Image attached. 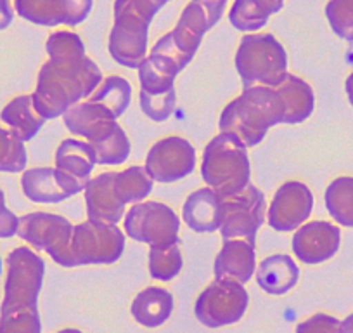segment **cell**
Returning a JSON list of instances; mask_svg holds the SVG:
<instances>
[{
	"label": "cell",
	"instance_id": "cell-42",
	"mask_svg": "<svg viewBox=\"0 0 353 333\" xmlns=\"http://www.w3.org/2000/svg\"><path fill=\"white\" fill-rule=\"evenodd\" d=\"M19 217L6 205V193L0 188V238H12L18 234Z\"/></svg>",
	"mask_w": 353,
	"mask_h": 333
},
{
	"label": "cell",
	"instance_id": "cell-14",
	"mask_svg": "<svg viewBox=\"0 0 353 333\" xmlns=\"http://www.w3.org/2000/svg\"><path fill=\"white\" fill-rule=\"evenodd\" d=\"M85 184L57 166L26 169L21 175L23 193L33 203H61L83 191Z\"/></svg>",
	"mask_w": 353,
	"mask_h": 333
},
{
	"label": "cell",
	"instance_id": "cell-11",
	"mask_svg": "<svg viewBox=\"0 0 353 333\" xmlns=\"http://www.w3.org/2000/svg\"><path fill=\"white\" fill-rule=\"evenodd\" d=\"M196 160V149L188 139L181 135H168L149 148L144 166L152 181L170 184L192 174Z\"/></svg>",
	"mask_w": 353,
	"mask_h": 333
},
{
	"label": "cell",
	"instance_id": "cell-25",
	"mask_svg": "<svg viewBox=\"0 0 353 333\" xmlns=\"http://www.w3.org/2000/svg\"><path fill=\"white\" fill-rule=\"evenodd\" d=\"M284 0H234L229 21L236 30L256 33L267 25L269 18L283 9Z\"/></svg>",
	"mask_w": 353,
	"mask_h": 333
},
{
	"label": "cell",
	"instance_id": "cell-2",
	"mask_svg": "<svg viewBox=\"0 0 353 333\" xmlns=\"http://www.w3.org/2000/svg\"><path fill=\"white\" fill-rule=\"evenodd\" d=\"M283 101L274 87L250 86L223 108L219 127L246 148H253L263 141L270 127L283 124Z\"/></svg>",
	"mask_w": 353,
	"mask_h": 333
},
{
	"label": "cell",
	"instance_id": "cell-43",
	"mask_svg": "<svg viewBox=\"0 0 353 333\" xmlns=\"http://www.w3.org/2000/svg\"><path fill=\"white\" fill-rule=\"evenodd\" d=\"M14 19V6L11 0H0V32L9 28V25Z\"/></svg>",
	"mask_w": 353,
	"mask_h": 333
},
{
	"label": "cell",
	"instance_id": "cell-41",
	"mask_svg": "<svg viewBox=\"0 0 353 333\" xmlns=\"http://www.w3.org/2000/svg\"><path fill=\"white\" fill-rule=\"evenodd\" d=\"M339 319L327 312H317L305 321L298 323L296 333H338Z\"/></svg>",
	"mask_w": 353,
	"mask_h": 333
},
{
	"label": "cell",
	"instance_id": "cell-12",
	"mask_svg": "<svg viewBox=\"0 0 353 333\" xmlns=\"http://www.w3.org/2000/svg\"><path fill=\"white\" fill-rule=\"evenodd\" d=\"M229 0H191L172 30L173 42L185 54L194 56L201 40L223 16Z\"/></svg>",
	"mask_w": 353,
	"mask_h": 333
},
{
	"label": "cell",
	"instance_id": "cell-35",
	"mask_svg": "<svg viewBox=\"0 0 353 333\" xmlns=\"http://www.w3.org/2000/svg\"><path fill=\"white\" fill-rule=\"evenodd\" d=\"M26 163H28V151L25 142L9 129L0 127V172L6 174L25 172Z\"/></svg>",
	"mask_w": 353,
	"mask_h": 333
},
{
	"label": "cell",
	"instance_id": "cell-15",
	"mask_svg": "<svg viewBox=\"0 0 353 333\" xmlns=\"http://www.w3.org/2000/svg\"><path fill=\"white\" fill-rule=\"evenodd\" d=\"M341 231L327 220H312L296 229L293 236V254L308 266L322 264L332 259L339 250Z\"/></svg>",
	"mask_w": 353,
	"mask_h": 333
},
{
	"label": "cell",
	"instance_id": "cell-23",
	"mask_svg": "<svg viewBox=\"0 0 353 333\" xmlns=\"http://www.w3.org/2000/svg\"><path fill=\"white\" fill-rule=\"evenodd\" d=\"M0 120L4 122L9 131L18 135L23 142L32 141L47 122L35 110L32 94H21L9 101L0 111Z\"/></svg>",
	"mask_w": 353,
	"mask_h": 333
},
{
	"label": "cell",
	"instance_id": "cell-8",
	"mask_svg": "<svg viewBox=\"0 0 353 333\" xmlns=\"http://www.w3.org/2000/svg\"><path fill=\"white\" fill-rule=\"evenodd\" d=\"M123 229L128 238L149 247H168L179 243L181 217L166 203L149 200L128 209L123 217Z\"/></svg>",
	"mask_w": 353,
	"mask_h": 333
},
{
	"label": "cell",
	"instance_id": "cell-5",
	"mask_svg": "<svg viewBox=\"0 0 353 333\" xmlns=\"http://www.w3.org/2000/svg\"><path fill=\"white\" fill-rule=\"evenodd\" d=\"M236 70L244 87H276L288 71V53L272 33H246L236 50Z\"/></svg>",
	"mask_w": 353,
	"mask_h": 333
},
{
	"label": "cell",
	"instance_id": "cell-39",
	"mask_svg": "<svg viewBox=\"0 0 353 333\" xmlns=\"http://www.w3.org/2000/svg\"><path fill=\"white\" fill-rule=\"evenodd\" d=\"M0 333H42L39 309L0 316Z\"/></svg>",
	"mask_w": 353,
	"mask_h": 333
},
{
	"label": "cell",
	"instance_id": "cell-32",
	"mask_svg": "<svg viewBox=\"0 0 353 333\" xmlns=\"http://www.w3.org/2000/svg\"><path fill=\"white\" fill-rule=\"evenodd\" d=\"M184 267L179 243L168 247H151L149 250V274L158 281H172Z\"/></svg>",
	"mask_w": 353,
	"mask_h": 333
},
{
	"label": "cell",
	"instance_id": "cell-22",
	"mask_svg": "<svg viewBox=\"0 0 353 333\" xmlns=\"http://www.w3.org/2000/svg\"><path fill=\"white\" fill-rule=\"evenodd\" d=\"M173 305L175 301L172 292L163 287H148L135 295L130 312L139 325L145 328H158L168 321Z\"/></svg>",
	"mask_w": 353,
	"mask_h": 333
},
{
	"label": "cell",
	"instance_id": "cell-44",
	"mask_svg": "<svg viewBox=\"0 0 353 333\" xmlns=\"http://www.w3.org/2000/svg\"><path fill=\"white\" fill-rule=\"evenodd\" d=\"M139 2H141L142 6H144L145 9H148V11H151L152 15H158V11L159 9L163 8V6H166L170 2V0H139Z\"/></svg>",
	"mask_w": 353,
	"mask_h": 333
},
{
	"label": "cell",
	"instance_id": "cell-3",
	"mask_svg": "<svg viewBox=\"0 0 353 333\" xmlns=\"http://www.w3.org/2000/svg\"><path fill=\"white\" fill-rule=\"evenodd\" d=\"M123 231L117 224L85 220L74 224L70 236L47 250L50 259L63 267L114 264L125 250Z\"/></svg>",
	"mask_w": 353,
	"mask_h": 333
},
{
	"label": "cell",
	"instance_id": "cell-36",
	"mask_svg": "<svg viewBox=\"0 0 353 333\" xmlns=\"http://www.w3.org/2000/svg\"><path fill=\"white\" fill-rule=\"evenodd\" d=\"M325 18L339 39H353V0H329Z\"/></svg>",
	"mask_w": 353,
	"mask_h": 333
},
{
	"label": "cell",
	"instance_id": "cell-45",
	"mask_svg": "<svg viewBox=\"0 0 353 333\" xmlns=\"http://www.w3.org/2000/svg\"><path fill=\"white\" fill-rule=\"evenodd\" d=\"M338 333H353V312L350 316H346V318L339 323Z\"/></svg>",
	"mask_w": 353,
	"mask_h": 333
},
{
	"label": "cell",
	"instance_id": "cell-6",
	"mask_svg": "<svg viewBox=\"0 0 353 333\" xmlns=\"http://www.w3.org/2000/svg\"><path fill=\"white\" fill-rule=\"evenodd\" d=\"M113 11L114 25L108 49L118 64L137 70L139 64L148 57L149 26L154 15L139 0H114Z\"/></svg>",
	"mask_w": 353,
	"mask_h": 333
},
{
	"label": "cell",
	"instance_id": "cell-1",
	"mask_svg": "<svg viewBox=\"0 0 353 333\" xmlns=\"http://www.w3.org/2000/svg\"><path fill=\"white\" fill-rule=\"evenodd\" d=\"M99 64L88 56L77 61L47 59L33 91V104L46 120L59 118L80 101L88 99L103 82Z\"/></svg>",
	"mask_w": 353,
	"mask_h": 333
},
{
	"label": "cell",
	"instance_id": "cell-24",
	"mask_svg": "<svg viewBox=\"0 0 353 333\" xmlns=\"http://www.w3.org/2000/svg\"><path fill=\"white\" fill-rule=\"evenodd\" d=\"M87 141L92 144L99 165H121L130 156V139L117 120L101 127Z\"/></svg>",
	"mask_w": 353,
	"mask_h": 333
},
{
	"label": "cell",
	"instance_id": "cell-30",
	"mask_svg": "<svg viewBox=\"0 0 353 333\" xmlns=\"http://www.w3.org/2000/svg\"><path fill=\"white\" fill-rule=\"evenodd\" d=\"M154 181L145 171L144 165H132L127 166L125 171L117 172V179H114V189L117 195L120 196L121 202L127 203H141L149 196L152 191Z\"/></svg>",
	"mask_w": 353,
	"mask_h": 333
},
{
	"label": "cell",
	"instance_id": "cell-46",
	"mask_svg": "<svg viewBox=\"0 0 353 333\" xmlns=\"http://www.w3.org/2000/svg\"><path fill=\"white\" fill-rule=\"evenodd\" d=\"M345 91H346V96H348L350 104H352V106H353V71L348 75V78H346Z\"/></svg>",
	"mask_w": 353,
	"mask_h": 333
},
{
	"label": "cell",
	"instance_id": "cell-48",
	"mask_svg": "<svg viewBox=\"0 0 353 333\" xmlns=\"http://www.w3.org/2000/svg\"><path fill=\"white\" fill-rule=\"evenodd\" d=\"M56 333H83V332H81V330H78V328H63V330H59V332H56Z\"/></svg>",
	"mask_w": 353,
	"mask_h": 333
},
{
	"label": "cell",
	"instance_id": "cell-33",
	"mask_svg": "<svg viewBox=\"0 0 353 333\" xmlns=\"http://www.w3.org/2000/svg\"><path fill=\"white\" fill-rule=\"evenodd\" d=\"M14 12L19 18L40 26H57L61 21L59 0H12Z\"/></svg>",
	"mask_w": 353,
	"mask_h": 333
},
{
	"label": "cell",
	"instance_id": "cell-7",
	"mask_svg": "<svg viewBox=\"0 0 353 333\" xmlns=\"http://www.w3.org/2000/svg\"><path fill=\"white\" fill-rule=\"evenodd\" d=\"M8 274L0 316L39 309V295L46 276V263L30 247H16L8 256Z\"/></svg>",
	"mask_w": 353,
	"mask_h": 333
},
{
	"label": "cell",
	"instance_id": "cell-29",
	"mask_svg": "<svg viewBox=\"0 0 353 333\" xmlns=\"http://www.w3.org/2000/svg\"><path fill=\"white\" fill-rule=\"evenodd\" d=\"M329 216L345 227H353V178L341 175L331 181L324 193Z\"/></svg>",
	"mask_w": 353,
	"mask_h": 333
},
{
	"label": "cell",
	"instance_id": "cell-38",
	"mask_svg": "<svg viewBox=\"0 0 353 333\" xmlns=\"http://www.w3.org/2000/svg\"><path fill=\"white\" fill-rule=\"evenodd\" d=\"M139 104H141V110L144 111L145 117L151 118L152 122H165L175 111L176 93L173 89L170 93L152 96V94H148L145 91L141 89V93H139Z\"/></svg>",
	"mask_w": 353,
	"mask_h": 333
},
{
	"label": "cell",
	"instance_id": "cell-17",
	"mask_svg": "<svg viewBox=\"0 0 353 333\" xmlns=\"http://www.w3.org/2000/svg\"><path fill=\"white\" fill-rule=\"evenodd\" d=\"M215 278L236 283H248L256 273V254L254 240L251 238H234L223 240V247L215 257Z\"/></svg>",
	"mask_w": 353,
	"mask_h": 333
},
{
	"label": "cell",
	"instance_id": "cell-47",
	"mask_svg": "<svg viewBox=\"0 0 353 333\" xmlns=\"http://www.w3.org/2000/svg\"><path fill=\"white\" fill-rule=\"evenodd\" d=\"M348 50H346V63L350 64V66H353V39L348 40Z\"/></svg>",
	"mask_w": 353,
	"mask_h": 333
},
{
	"label": "cell",
	"instance_id": "cell-34",
	"mask_svg": "<svg viewBox=\"0 0 353 333\" xmlns=\"http://www.w3.org/2000/svg\"><path fill=\"white\" fill-rule=\"evenodd\" d=\"M49 59L54 61H77L85 57L83 39L73 30H56L46 42Z\"/></svg>",
	"mask_w": 353,
	"mask_h": 333
},
{
	"label": "cell",
	"instance_id": "cell-28",
	"mask_svg": "<svg viewBox=\"0 0 353 333\" xmlns=\"http://www.w3.org/2000/svg\"><path fill=\"white\" fill-rule=\"evenodd\" d=\"M92 103L99 104L104 110L110 111L114 118H120L128 110L132 101L130 82L121 75H110L101 82L96 93L88 97Z\"/></svg>",
	"mask_w": 353,
	"mask_h": 333
},
{
	"label": "cell",
	"instance_id": "cell-27",
	"mask_svg": "<svg viewBox=\"0 0 353 333\" xmlns=\"http://www.w3.org/2000/svg\"><path fill=\"white\" fill-rule=\"evenodd\" d=\"M63 120L71 134L88 139L92 137L101 127H104L110 122H114L117 118L99 104L92 103L90 99H85L71 106L63 115Z\"/></svg>",
	"mask_w": 353,
	"mask_h": 333
},
{
	"label": "cell",
	"instance_id": "cell-4",
	"mask_svg": "<svg viewBox=\"0 0 353 333\" xmlns=\"http://www.w3.org/2000/svg\"><path fill=\"white\" fill-rule=\"evenodd\" d=\"M201 175L206 186L220 196L243 191L251 179L248 148L230 134H216L206 144L201 160Z\"/></svg>",
	"mask_w": 353,
	"mask_h": 333
},
{
	"label": "cell",
	"instance_id": "cell-40",
	"mask_svg": "<svg viewBox=\"0 0 353 333\" xmlns=\"http://www.w3.org/2000/svg\"><path fill=\"white\" fill-rule=\"evenodd\" d=\"M61 21L66 26H78L88 18L94 0H59Z\"/></svg>",
	"mask_w": 353,
	"mask_h": 333
},
{
	"label": "cell",
	"instance_id": "cell-9",
	"mask_svg": "<svg viewBox=\"0 0 353 333\" xmlns=\"http://www.w3.org/2000/svg\"><path fill=\"white\" fill-rule=\"evenodd\" d=\"M250 305L244 285L229 280H215L199 294L194 304V314L206 328H223L236 325L246 314Z\"/></svg>",
	"mask_w": 353,
	"mask_h": 333
},
{
	"label": "cell",
	"instance_id": "cell-26",
	"mask_svg": "<svg viewBox=\"0 0 353 333\" xmlns=\"http://www.w3.org/2000/svg\"><path fill=\"white\" fill-rule=\"evenodd\" d=\"M96 165V151L88 141L64 139L57 146L56 166L80 181H88V175L92 174Z\"/></svg>",
	"mask_w": 353,
	"mask_h": 333
},
{
	"label": "cell",
	"instance_id": "cell-49",
	"mask_svg": "<svg viewBox=\"0 0 353 333\" xmlns=\"http://www.w3.org/2000/svg\"><path fill=\"white\" fill-rule=\"evenodd\" d=\"M0 274H2V257H0Z\"/></svg>",
	"mask_w": 353,
	"mask_h": 333
},
{
	"label": "cell",
	"instance_id": "cell-21",
	"mask_svg": "<svg viewBox=\"0 0 353 333\" xmlns=\"http://www.w3.org/2000/svg\"><path fill=\"white\" fill-rule=\"evenodd\" d=\"M220 195L206 186L188 196L182 207V219L196 233H213L220 229Z\"/></svg>",
	"mask_w": 353,
	"mask_h": 333
},
{
	"label": "cell",
	"instance_id": "cell-37",
	"mask_svg": "<svg viewBox=\"0 0 353 333\" xmlns=\"http://www.w3.org/2000/svg\"><path fill=\"white\" fill-rule=\"evenodd\" d=\"M137 73L139 82H141V89L145 91L148 94H152V96L170 93V91L175 89V78L159 70V68L149 59V56L139 64Z\"/></svg>",
	"mask_w": 353,
	"mask_h": 333
},
{
	"label": "cell",
	"instance_id": "cell-31",
	"mask_svg": "<svg viewBox=\"0 0 353 333\" xmlns=\"http://www.w3.org/2000/svg\"><path fill=\"white\" fill-rule=\"evenodd\" d=\"M149 59L156 64L161 71H165L170 77L176 78V75L181 73L185 66L192 61L191 54L182 53L176 44L173 42L172 32L165 33L163 37H159L154 42V46L149 50Z\"/></svg>",
	"mask_w": 353,
	"mask_h": 333
},
{
	"label": "cell",
	"instance_id": "cell-19",
	"mask_svg": "<svg viewBox=\"0 0 353 333\" xmlns=\"http://www.w3.org/2000/svg\"><path fill=\"white\" fill-rule=\"evenodd\" d=\"M276 93L279 94L284 106L283 124L296 125L310 118L315 110V94L312 86L305 78L298 75L288 73L283 80L277 84Z\"/></svg>",
	"mask_w": 353,
	"mask_h": 333
},
{
	"label": "cell",
	"instance_id": "cell-20",
	"mask_svg": "<svg viewBox=\"0 0 353 333\" xmlns=\"http://www.w3.org/2000/svg\"><path fill=\"white\" fill-rule=\"evenodd\" d=\"M300 280V267L288 254H274L265 257L256 267V283L265 294L286 295Z\"/></svg>",
	"mask_w": 353,
	"mask_h": 333
},
{
	"label": "cell",
	"instance_id": "cell-13",
	"mask_svg": "<svg viewBox=\"0 0 353 333\" xmlns=\"http://www.w3.org/2000/svg\"><path fill=\"white\" fill-rule=\"evenodd\" d=\"M314 209V193L305 182L288 181L279 186L267 209V222L279 233L303 226Z\"/></svg>",
	"mask_w": 353,
	"mask_h": 333
},
{
	"label": "cell",
	"instance_id": "cell-16",
	"mask_svg": "<svg viewBox=\"0 0 353 333\" xmlns=\"http://www.w3.org/2000/svg\"><path fill=\"white\" fill-rule=\"evenodd\" d=\"M114 179H117V172L108 171L88 179L85 184V205H87V213L90 220L117 224L120 222L121 217H125L127 205L117 195Z\"/></svg>",
	"mask_w": 353,
	"mask_h": 333
},
{
	"label": "cell",
	"instance_id": "cell-10",
	"mask_svg": "<svg viewBox=\"0 0 353 333\" xmlns=\"http://www.w3.org/2000/svg\"><path fill=\"white\" fill-rule=\"evenodd\" d=\"M220 233L223 240L251 238L254 240L258 229L267 220V200L253 184L230 196H220Z\"/></svg>",
	"mask_w": 353,
	"mask_h": 333
},
{
	"label": "cell",
	"instance_id": "cell-18",
	"mask_svg": "<svg viewBox=\"0 0 353 333\" xmlns=\"http://www.w3.org/2000/svg\"><path fill=\"white\" fill-rule=\"evenodd\" d=\"M74 224L52 212H30L19 217L18 236L35 250L47 252L50 247L70 236Z\"/></svg>",
	"mask_w": 353,
	"mask_h": 333
}]
</instances>
